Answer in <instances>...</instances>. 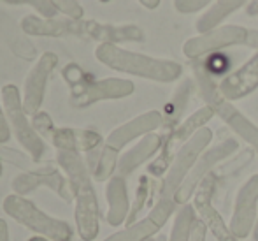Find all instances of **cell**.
<instances>
[{"instance_id": "1", "label": "cell", "mask_w": 258, "mask_h": 241, "mask_svg": "<svg viewBox=\"0 0 258 241\" xmlns=\"http://www.w3.org/2000/svg\"><path fill=\"white\" fill-rule=\"evenodd\" d=\"M56 164L74 196V220L79 238L93 241L100 231V208L86 160L76 150H56Z\"/></svg>"}, {"instance_id": "2", "label": "cell", "mask_w": 258, "mask_h": 241, "mask_svg": "<svg viewBox=\"0 0 258 241\" xmlns=\"http://www.w3.org/2000/svg\"><path fill=\"white\" fill-rule=\"evenodd\" d=\"M95 57L100 64L123 74L137 76L156 83H174L183 76V65L169 58H155L150 55L125 50L118 44H99Z\"/></svg>"}, {"instance_id": "3", "label": "cell", "mask_w": 258, "mask_h": 241, "mask_svg": "<svg viewBox=\"0 0 258 241\" xmlns=\"http://www.w3.org/2000/svg\"><path fill=\"white\" fill-rule=\"evenodd\" d=\"M194 78L206 106H209L214 111V115L220 116L230 127L232 132L237 134L249 148L255 150V153L258 155V125L253 123L241 109L235 108L234 102L221 95L218 83L214 81L213 72L209 71V67L204 62L199 60L194 64Z\"/></svg>"}, {"instance_id": "4", "label": "cell", "mask_w": 258, "mask_h": 241, "mask_svg": "<svg viewBox=\"0 0 258 241\" xmlns=\"http://www.w3.org/2000/svg\"><path fill=\"white\" fill-rule=\"evenodd\" d=\"M65 81L71 85L69 104L76 109H85L102 101H114L132 95L136 86L130 79L123 78H104V79H86L83 71L76 64L63 69Z\"/></svg>"}, {"instance_id": "5", "label": "cell", "mask_w": 258, "mask_h": 241, "mask_svg": "<svg viewBox=\"0 0 258 241\" xmlns=\"http://www.w3.org/2000/svg\"><path fill=\"white\" fill-rule=\"evenodd\" d=\"M21 30L35 37H86L99 41L100 44L109 41L111 28L109 23H100L85 18H42L28 14L21 20Z\"/></svg>"}, {"instance_id": "6", "label": "cell", "mask_w": 258, "mask_h": 241, "mask_svg": "<svg viewBox=\"0 0 258 241\" xmlns=\"http://www.w3.org/2000/svg\"><path fill=\"white\" fill-rule=\"evenodd\" d=\"M2 210L20 225L30 229L32 232L48 241H71L74 234L72 227L65 220L51 217L35 206L34 201L18 194H9L4 199Z\"/></svg>"}, {"instance_id": "7", "label": "cell", "mask_w": 258, "mask_h": 241, "mask_svg": "<svg viewBox=\"0 0 258 241\" xmlns=\"http://www.w3.org/2000/svg\"><path fill=\"white\" fill-rule=\"evenodd\" d=\"M2 104L6 113L7 123L11 127V132L21 144V148L35 160L41 162L46 153V143L37 132H35L32 120L28 118L27 111L23 108L21 93L16 85H4L2 86Z\"/></svg>"}, {"instance_id": "8", "label": "cell", "mask_w": 258, "mask_h": 241, "mask_svg": "<svg viewBox=\"0 0 258 241\" xmlns=\"http://www.w3.org/2000/svg\"><path fill=\"white\" fill-rule=\"evenodd\" d=\"M214 116V111L209 106H202L197 111H194L190 116L183 120L176 129H172L169 134H163V144L158 152V157L148 166V174L151 178H163L169 171L176 153L183 144H186L201 129H204L206 123L211 122Z\"/></svg>"}, {"instance_id": "9", "label": "cell", "mask_w": 258, "mask_h": 241, "mask_svg": "<svg viewBox=\"0 0 258 241\" xmlns=\"http://www.w3.org/2000/svg\"><path fill=\"white\" fill-rule=\"evenodd\" d=\"M211 141H213V130L209 127L201 129L186 144H183L179 148V152L176 153L172 164H170L167 174L162 178L158 185V197L163 199H174L176 192L179 190L181 183L184 181L186 174L191 171L194 164L197 162V159L209 148Z\"/></svg>"}, {"instance_id": "10", "label": "cell", "mask_w": 258, "mask_h": 241, "mask_svg": "<svg viewBox=\"0 0 258 241\" xmlns=\"http://www.w3.org/2000/svg\"><path fill=\"white\" fill-rule=\"evenodd\" d=\"M237 150H239V143L235 139H232V137H227V139L220 141L218 144L209 146V148L197 159V162L194 164L191 171L186 174L184 181L181 183L179 190L174 196V201L177 203V206H183V204L190 203L194 194L197 192L199 185H201L221 162L230 159Z\"/></svg>"}, {"instance_id": "11", "label": "cell", "mask_w": 258, "mask_h": 241, "mask_svg": "<svg viewBox=\"0 0 258 241\" xmlns=\"http://www.w3.org/2000/svg\"><path fill=\"white\" fill-rule=\"evenodd\" d=\"M246 35H248V28L241 25H221L214 30L188 39L183 44V53L190 60L199 62L207 55L218 53L221 50L232 48V46H244Z\"/></svg>"}, {"instance_id": "12", "label": "cell", "mask_w": 258, "mask_h": 241, "mask_svg": "<svg viewBox=\"0 0 258 241\" xmlns=\"http://www.w3.org/2000/svg\"><path fill=\"white\" fill-rule=\"evenodd\" d=\"M39 187H48L49 190H53L65 203H72L74 201V196H72L63 171H60L56 166H53L49 162H41V166L37 169L20 173L11 181L13 192L23 197L32 194L34 190H37Z\"/></svg>"}, {"instance_id": "13", "label": "cell", "mask_w": 258, "mask_h": 241, "mask_svg": "<svg viewBox=\"0 0 258 241\" xmlns=\"http://www.w3.org/2000/svg\"><path fill=\"white\" fill-rule=\"evenodd\" d=\"M216 183L218 180L214 178V174L211 173L209 176L199 185L197 192L194 194L191 201H194V208L197 211L199 220L207 227V232L214 236L216 241H239L235 238V234L232 232L230 225L223 220V217L220 215V211L214 208L213 197L216 192Z\"/></svg>"}, {"instance_id": "14", "label": "cell", "mask_w": 258, "mask_h": 241, "mask_svg": "<svg viewBox=\"0 0 258 241\" xmlns=\"http://www.w3.org/2000/svg\"><path fill=\"white\" fill-rule=\"evenodd\" d=\"M177 203L174 199H163L156 197L155 206L144 218L137 220L132 225H125V229L107 236L102 241H148L153 239L155 234H158L160 229L169 222L172 213L176 211Z\"/></svg>"}, {"instance_id": "15", "label": "cell", "mask_w": 258, "mask_h": 241, "mask_svg": "<svg viewBox=\"0 0 258 241\" xmlns=\"http://www.w3.org/2000/svg\"><path fill=\"white\" fill-rule=\"evenodd\" d=\"M58 65V57L53 51H44L39 57V60L32 65L28 71L27 78L23 81V93H21V101H23V108L28 116H34L35 113L41 111L42 101H44L46 85H48L49 76Z\"/></svg>"}, {"instance_id": "16", "label": "cell", "mask_w": 258, "mask_h": 241, "mask_svg": "<svg viewBox=\"0 0 258 241\" xmlns=\"http://www.w3.org/2000/svg\"><path fill=\"white\" fill-rule=\"evenodd\" d=\"M258 217V173L246 180L239 188L234 201L230 217V229L237 239H244L251 234Z\"/></svg>"}, {"instance_id": "17", "label": "cell", "mask_w": 258, "mask_h": 241, "mask_svg": "<svg viewBox=\"0 0 258 241\" xmlns=\"http://www.w3.org/2000/svg\"><path fill=\"white\" fill-rule=\"evenodd\" d=\"M162 125H163L162 113L156 111V109H151V111L137 115L136 118L128 120L123 125L111 130V134L105 137V144L119 152V150H123L126 144L132 143V141L141 139V137L148 136L151 132H156L158 129H162Z\"/></svg>"}, {"instance_id": "18", "label": "cell", "mask_w": 258, "mask_h": 241, "mask_svg": "<svg viewBox=\"0 0 258 241\" xmlns=\"http://www.w3.org/2000/svg\"><path fill=\"white\" fill-rule=\"evenodd\" d=\"M218 88H220L221 95L232 102L251 95L258 88V51L239 69L221 78Z\"/></svg>"}, {"instance_id": "19", "label": "cell", "mask_w": 258, "mask_h": 241, "mask_svg": "<svg viewBox=\"0 0 258 241\" xmlns=\"http://www.w3.org/2000/svg\"><path fill=\"white\" fill-rule=\"evenodd\" d=\"M162 144H163V134L160 132H151L148 136L141 137L132 148L126 150L123 155H119L116 174H119L123 178H128L143 164H146L150 159H153L156 153L162 150Z\"/></svg>"}, {"instance_id": "20", "label": "cell", "mask_w": 258, "mask_h": 241, "mask_svg": "<svg viewBox=\"0 0 258 241\" xmlns=\"http://www.w3.org/2000/svg\"><path fill=\"white\" fill-rule=\"evenodd\" d=\"M105 201H107V213L105 220L111 227H119L126 222L130 213L128 188H126V178L114 174L105 185Z\"/></svg>"}, {"instance_id": "21", "label": "cell", "mask_w": 258, "mask_h": 241, "mask_svg": "<svg viewBox=\"0 0 258 241\" xmlns=\"http://www.w3.org/2000/svg\"><path fill=\"white\" fill-rule=\"evenodd\" d=\"M85 160L93 180L109 181L116 174V171H118L119 152L104 143L99 148L85 153Z\"/></svg>"}, {"instance_id": "22", "label": "cell", "mask_w": 258, "mask_h": 241, "mask_svg": "<svg viewBox=\"0 0 258 241\" xmlns=\"http://www.w3.org/2000/svg\"><path fill=\"white\" fill-rule=\"evenodd\" d=\"M191 90H194V81L191 79H183L181 85L177 86V90L174 92V95L170 97V101L165 104L162 111L163 116V125H162V134H169L172 129H176L181 122H183V115L188 108L190 102Z\"/></svg>"}, {"instance_id": "23", "label": "cell", "mask_w": 258, "mask_h": 241, "mask_svg": "<svg viewBox=\"0 0 258 241\" xmlns=\"http://www.w3.org/2000/svg\"><path fill=\"white\" fill-rule=\"evenodd\" d=\"M246 2L248 0H214L213 6L206 9L201 14V18L195 21V28H197L199 34H206V32L221 27V23L228 16L237 13Z\"/></svg>"}, {"instance_id": "24", "label": "cell", "mask_w": 258, "mask_h": 241, "mask_svg": "<svg viewBox=\"0 0 258 241\" xmlns=\"http://www.w3.org/2000/svg\"><path fill=\"white\" fill-rule=\"evenodd\" d=\"M197 220H199V217H197V211H195L194 204L188 203V204L179 206V210L174 215L172 229H170V234H169V238H167V241H190Z\"/></svg>"}, {"instance_id": "25", "label": "cell", "mask_w": 258, "mask_h": 241, "mask_svg": "<svg viewBox=\"0 0 258 241\" xmlns=\"http://www.w3.org/2000/svg\"><path fill=\"white\" fill-rule=\"evenodd\" d=\"M155 185H156L155 178H151L150 174H143V176L139 178L136 196H134V201H132V204H130V213H128V218H126L125 225H132V224H136L137 220H141L139 215L143 213L148 204H150L151 197H153Z\"/></svg>"}, {"instance_id": "26", "label": "cell", "mask_w": 258, "mask_h": 241, "mask_svg": "<svg viewBox=\"0 0 258 241\" xmlns=\"http://www.w3.org/2000/svg\"><path fill=\"white\" fill-rule=\"evenodd\" d=\"M255 155H256L255 150L249 148V146H248V148H244V150H241L237 155H235V157L232 155L230 159H227L225 162H221L220 166L213 171L214 178L220 181V180H227V178L235 176V174H239L242 169H244V167H248L249 164L253 162Z\"/></svg>"}, {"instance_id": "27", "label": "cell", "mask_w": 258, "mask_h": 241, "mask_svg": "<svg viewBox=\"0 0 258 241\" xmlns=\"http://www.w3.org/2000/svg\"><path fill=\"white\" fill-rule=\"evenodd\" d=\"M0 162H6V164H9V166L18 167V169H21L23 173L34 171L41 166V162H35L27 152L11 148V146H7V144H0Z\"/></svg>"}, {"instance_id": "28", "label": "cell", "mask_w": 258, "mask_h": 241, "mask_svg": "<svg viewBox=\"0 0 258 241\" xmlns=\"http://www.w3.org/2000/svg\"><path fill=\"white\" fill-rule=\"evenodd\" d=\"M9 6H30L42 18H56L58 9L53 6L51 0H2Z\"/></svg>"}, {"instance_id": "29", "label": "cell", "mask_w": 258, "mask_h": 241, "mask_svg": "<svg viewBox=\"0 0 258 241\" xmlns=\"http://www.w3.org/2000/svg\"><path fill=\"white\" fill-rule=\"evenodd\" d=\"M32 125H34V129H35V132L39 134V136L42 137V139H49L51 137V134L54 132V123H53V120H51V116L48 115L46 111H39V113H35L34 116H32Z\"/></svg>"}, {"instance_id": "30", "label": "cell", "mask_w": 258, "mask_h": 241, "mask_svg": "<svg viewBox=\"0 0 258 241\" xmlns=\"http://www.w3.org/2000/svg\"><path fill=\"white\" fill-rule=\"evenodd\" d=\"M213 4L214 0H174V9L181 14H194L211 7Z\"/></svg>"}, {"instance_id": "31", "label": "cell", "mask_w": 258, "mask_h": 241, "mask_svg": "<svg viewBox=\"0 0 258 241\" xmlns=\"http://www.w3.org/2000/svg\"><path fill=\"white\" fill-rule=\"evenodd\" d=\"M53 6L58 9V13H61L67 18H83V7L78 0H51Z\"/></svg>"}, {"instance_id": "32", "label": "cell", "mask_w": 258, "mask_h": 241, "mask_svg": "<svg viewBox=\"0 0 258 241\" xmlns=\"http://www.w3.org/2000/svg\"><path fill=\"white\" fill-rule=\"evenodd\" d=\"M11 139V127L7 123L6 113L0 109V144H6Z\"/></svg>"}, {"instance_id": "33", "label": "cell", "mask_w": 258, "mask_h": 241, "mask_svg": "<svg viewBox=\"0 0 258 241\" xmlns=\"http://www.w3.org/2000/svg\"><path fill=\"white\" fill-rule=\"evenodd\" d=\"M206 239H207V227L202 224L201 220H197L195 229H194V234H191L190 241H206Z\"/></svg>"}, {"instance_id": "34", "label": "cell", "mask_w": 258, "mask_h": 241, "mask_svg": "<svg viewBox=\"0 0 258 241\" xmlns=\"http://www.w3.org/2000/svg\"><path fill=\"white\" fill-rule=\"evenodd\" d=\"M244 46L258 51V30H255V28H248V35H246Z\"/></svg>"}, {"instance_id": "35", "label": "cell", "mask_w": 258, "mask_h": 241, "mask_svg": "<svg viewBox=\"0 0 258 241\" xmlns=\"http://www.w3.org/2000/svg\"><path fill=\"white\" fill-rule=\"evenodd\" d=\"M0 241H11L9 236V225L4 218H0Z\"/></svg>"}, {"instance_id": "36", "label": "cell", "mask_w": 258, "mask_h": 241, "mask_svg": "<svg viewBox=\"0 0 258 241\" xmlns=\"http://www.w3.org/2000/svg\"><path fill=\"white\" fill-rule=\"evenodd\" d=\"M141 4H143L144 7H146V9H156V7L160 6V2H162V0H139Z\"/></svg>"}, {"instance_id": "37", "label": "cell", "mask_w": 258, "mask_h": 241, "mask_svg": "<svg viewBox=\"0 0 258 241\" xmlns=\"http://www.w3.org/2000/svg\"><path fill=\"white\" fill-rule=\"evenodd\" d=\"M248 14L249 16H258V0H251V2H249Z\"/></svg>"}, {"instance_id": "38", "label": "cell", "mask_w": 258, "mask_h": 241, "mask_svg": "<svg viewBox=\"0 0 258 241\" xmlns=\"http://www.w3.org/2000/svg\"><path fill=\"white\" fill-rule=\"evenodd\" d=\"M251 236H253V241H258V217L255 222V227H253V231H251Z\"/></svg>"}, {"instance_id": "39", "label": "cell", "mask_w": 258, "mask_h": 241, "mask_svg": "<svg viewBox=\"0 0 258 241\" xmlns=\"http://www.w3.org/2000/svg\"><path fill=\"white\" fill-rule=\"evenodd\" d=\"M28 241H48L46 238H42V236H34V238H30Z\"/></svg>"}, {"instance_id": "40", "label": "cell", "mask_w": 258, "mask_h": 241, "mask_svg": "<svg viewBox=\"0 0 258 241\" xmlns=\"http://www.w3.org/2000/svg\"><path fill=\"white\" fill-rule=\"evenodd\" d=\"M156 241H167V238H165V236H158V239H156Z\"/></svg>"}, {"instance_id": "41", "label": "cell", "mask_w": 258, "mask_h": 241, "mask_svg": "<svg viewBox=\"0 0 258 241\" xmlns=\"http://www.w3.org/2000/svg\"><path fill=\"white\" fill-rule=\"evenodd\" d=\"M0 176H2V162H0Z\"/></svg>"}, {"instance_id": "42", "label": "cell", "mask_w": 258, "mask_h": 241, "mask_svg": "<svg viewBox=\"0 0 258 241\" xmlns=\"http://www.w3.org/2000/svg\"><path fill=\"white\" fill-rule=\"evenodd\" d=\"M99 2H111V0H99Z\"/></svg>"}, {"instance_id": "43", "label": "cell", "mask_w": 258, "mask_h": 241, "mask_svg": "<svg viewBox=\"0 0 258 241\" xmlns=\"http://www.w3.org/2000/svg\"><path fill=\"white\" fill-rule=\"evenodd\" d=\"M148 241H156V239H155V238H153V239H148Z\"/></svg>"}]
</instances>
